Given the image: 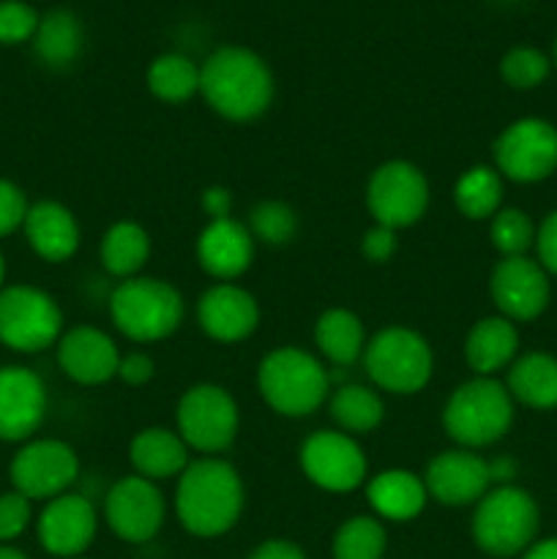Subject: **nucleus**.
Listing matches in <instances>:
<instances>
[{
    "mask_svg": "<svg viewBox=\"0 0 557 559\" xmlns=\"http://www.w3.org/2000/svg\"><path fill=\"white\" fill-rule=\"evenodd\" d=\"M175 511L191 535L216 538L227 533L244 511L240 475L222 459L189 462V467L180 473Z\"/></svg>",
    "mask_w": 557,
    "mask_h": 559,
    "instance_id": "1",
    "label": "nucleus"
},
{
    "mask_svg": "<svg viewBox=\"0 0 557 559\" xmlns=\"http://www.w3.org/2000/svg\"><path fill=\"white\" fill-rule=\"evenodd\" d=\"M200 91L218 115L254 120L271 107L273 76L265 60L244 47H222L202 63Z\"/></svg>",
    "mask_w": 557,
    "mask_h": 559,
    "instance_id": "2",
    "label": "nucleus"
},
{
    "mask_svg": "<svg viewBox=\"0 0 557 559\" xmlns=\"http://www.w3.org/2000/svg\"><path fill=\"white\" fill-rule=\"evenodd\" d=\"M257 382L268 407L287 418L311 415L331 391V374L315 355L298 347H282L265 355Z\"/></svg>",
    "mask_w": 557,
    "mask_h": 559,
    "instance_id": "3",
    "label": "nucleus"
},
{
    "mask_svg": "<svg viewBox=\"0 0 557 559\" xmlns=\"http://www.w3.org/2000/svg\"><path fill=\"white\" fill-rule=\"evenodd\" d=\"M511 393L491 377H475L459 385L442 409L446 435L464 448L491 445L511 429Z\"/></svg>",
    "mask_w": 557,
    "mask_h": 559,
    "instance_id": "4",
    "label": "nucleus"
},
{
    "mask_svg": "<svg viewBox=\"0 0 557 559\" xmlns=\"http://www.w3.org/2000/svg\"><path fill=\"white\" fill-rule=\"evenodd\" d=\"M109 314L123 336L134 342H158L183 322V298L158 278H126L109 298Z\"/></svg>",
    "mask_w": 557,
    "mask_h": 559,
    "instance_id": "5",
    "label": "nucleus"
},
{
    "mask_svg": "<svg viewBox=\"0 0 557 559\" xmlns=\"http://www.w3.org/2000/svg\"><path fill=\"white\" fill-rule=\"evenodd\" d=\"M538 533V506L519 486H497L478 500L473 538L486 555L513 557L528 551Z\"/></svg>",
    "mask_w": 557,
    "mask_h": 559,
    "instance_id": "6",
    "label": "nucleus"
},
{
    "mask_svg": "<svg viewBox=\"0 0 557 559\" xmlns=\"http://www.w3.org/2000/svg\"><path fill=\"white\" fill-rule=\"evenodd\" d=\"M364 364L375 385L391 393H418L431 380L435 358L420 333L386 328L364 349Z\"/></svg>",
    "mask_w": 557,
    "mask_h": 559,
    "instance_id": "7",
    "label": "nucleus"
},
{
    "mask_svg": "<svg viewBox=\"0 0 557 559\" xmlns=\"http://www.w3.org/2000/svg\"><path fill=\"white\" fill-rule=\"evenodd\" d=\"M63 314L36 287H5L0 293V342L16 353H38L58 342Z\"/></svg>",
    "mask_w": 557,
    "mask_h": 559,
    "instance_id": "8",
    "label": "nucleus"
},
{
    "mask_svg": "<svg viewBox=\"0 0 557 559\" xmlns=\"http://www.w3.org/2000/svg\"><path fill=\"white\" fill-rule=\"evenodd\" d=\"M178 435L200 453H218L238 435V404L224 388L194 385L178 404Z\"/></svg>",
    "mask_w": 557,
    "mask_h": 559,
    "instance_id": "9",
    "label": "nucleus"
},
{
    "mask_svg": "<svg viewBox=\"0 0 557 559\" xmlns=\"http://www.w3.org/2000/svg\"><path fill=\"white\" fill-rule=\"evenodd\" d=\"M366 205L382 227H410L429 207V183L415 164L388 162L371 175Z\"/></svg>",
    "mask_w": 557,
    "mask_h": 559,
    "instance_id": "10",
    "label": "nucleus"
},
{
    "mask_svg": "<svg viewBox=\"0 0 557 559\" xmlns=\"http://www.w3.org/2000/svg\"><path fill=\"white\" fill-rule=\"evenodd\" d=\"M495 162L517 183H538L557 169V129L541 118H522L495 142Z\"/></svg>",
    "mask_w": 557,
    "mask_h": 559,
    "instance_id": "11",
    "label": "nucleus"
},
{
    "mask_svg": "<svg viewBox=\"0 0 557 559\" xmlns=\"http://www.w3.org/2000/svg\"><path fill=\"white\" fill-rule=\"evenodd\" d=\"M80 475L76 453L60 440H36L11 462V484L27 500H55Z\"/></svg>",
    "mask_w": 557,
    "mask_h": 559,
    "instance_id": "12",
    "label": "nucleus"
},
{
    "mask_svg": "<svg viewBox=\"0 0 557 559\" xmlns=\"http://www.w3.org/2000/svg\"><path fill=\"white\" fill-rule=\"evenodd\" d=\"M306 478L325 491H353L366 478V456L344 431H315L300 448Z\"/></svg>",
    "mask_w": 557,
    "mask_h": 559,
    "instance_id": "13",
    "label": "nucleus"
},
{
    "mask_svg": "<svg viewBox=\"0 0 557 559\" xmlns=\"http://www.w3.org/2000/svg\"><path fill=\"white\" fill-rule=\"evenodd\" d=\"M104 513L118 538L129 544H145L164 524V497L153 486V480L131 475V478H120L109 489Z\"/></svg>",
    "mask_w": 557,
    "mask_h": 559,
    "instance_id": "14",
    "label": "nucleus"
},
{
    "mask_svg": "<svg viewBox=\"0 0 557 559\" xmlns=\"http://www.w3.org/2000/svg\"><path fill=\"white\" fill-rule=\"evenodd\" d=\"M491 300L506 320L528 322L544 314L549 304V278L541 262L528 257H506L495 265L489 278Z\"/></svg>",
    "mask_w": 557,
    "mask_h": 559,
    "instance_id": "15",
    "label": "nucleus"
},
{
    "mask_svg": "<svg viewBox=\"0 0 557 559\" xmlns=\"http://www.w3.org/2000/svg\"><path fill=\"white\" fill-rule=\"evenodd\" d=\"M47 413V391L38 374L22 366H0V440H27Z\"/></svg>",
    "mask_w": 557,
    "mask_h": 559,
    "instance_id": "16",
    "label": "nucleus"
},
{
    "mask_svg": "<svg viewBox=\"0 0 557 559\" xmlns=\"http://www.w3.org/2000/svg\"><path fill=\"white\" fill-rule=\"evenodd\" d=\"M424 484L442 506H470L489 491V462L473 451H446L431 459Z\"/></svg>",
    "mask_w": 557,
    "mask_h": 559,
    "instance_id": "17",
    "label": "nucleus"
},
{
    "mask_svg": "<svg viewBox=\"0 0 557 559\" xmlns=\"http://www.w3.org/2000/svg\"><path fill=\"white\" fill-rule=\"evenodd\" d=\"M96 535V508L82 495H60L49 500L38 519L42 546L55 557H74L91 546Z\"/></svg>",
    "mask_w": 557,
    "mask_h": 559,
    "instance_id": "18",
    "label": "nucleus"
},
{
    "mask_svg": "<svg viewBox=\"0 0 557 559\" xmlns=\"http://www.w3.org/2000/svg\"><path fill=\"white\" fill-rule=\"evenodd\" d=\"M60 369L80 385H102L118 374L120 353L112 338L98 328H71L58 347Z\"/></svg>",
    "mask_w": 557,
    "mask_h": 559,
    "instance_id": "19",
    "label": "nucleus"
},
{
    "mask_svg": "<svg viewBox=\"0 0 557 559\" xmlns=\"http://www.w3.org/2000/svg\"><path fill=\"white\" fill-rule=\"evenodd\" d=\"M197 320L202 331L216 342H240L254 333L260 322V306L246 289L235 284H216L197 304Z\"/></svg>",
    "mask_w": 557,
    "mask_h": 559,
    "instance_id": "20",
    "label": "nucleus"
},
{
    "mask_svg": "<svg viewBox=\"0 0 557 559\" xmlns=\"http://www.w3.org/2000/svg\"><path fill=\"white\" fill-rule=\"evenodd\" d=\"M200 265L216 278H238L254 257V235L235 218H216L197 240Z\"/></svg>",
    "mask_w": 557,
    "mask_h": 559,
    "instance_id": "21",
    "label": "nucleus"
},
{
    "mask_svg": "<svg viewBox=\"0 0 557 559\" xmlns=\"http://www.w3.org/2000/svg\"><path fill=\"white\" fill-rule=\"evenodd\" d=\"M25 235L33 251L49 262H63L80 246V227L74 216L58 202H38L27 207Z\"/></svg>",
    "mask_w": 557,
    "mask_h": 559,
    "instance_id": "22",
    "label": "nucleus"
},
{
    "mask_svg": "<svg viewBox=\"0 0 557 559\" xmlns=\"http://www.w3.org/2000/svg\"><path fill=\"white\" fill-rule=\"evenodd\" d=\"M519 347V333L511 320L506 317H486L475 322L473 331L467 333L464 342V358L470 369L481 377H491L500 369H506L513 360Z\"/></svg>",
    "mask_w": 557,
    "mask_h": 559,
    "instance_id": "23",
    "label": "nucleus"
},
{
    "mask_svg": "<svg viewBox=\"0 0 557 559\" xmlns=\"http://www.w3.org/2000/svg\"><path fill=\"white\" fill-rule=\"evenodd\" d=\"M131 464L147 480L173 478L189 467V445L175 431L153 426L131 440Z\"/></svg>",
    "mask_w": 557,
    "mask_h": 559,
    "instance_id": "24",
    "label": "nucleus"
},
{
    "mask_svg": "<svg viewBox=\"0 0 557 559\" xmlns=\"http://www.w3.org/2000/svg\"><path fill=\"white\" fill-rule=\"evenodd\" d=\"M371 508L380 513L382 519L391 522H410L424 511L429 491L418 475L407 473V469H388L380 473L366 489Z\"/></svg>",
    "mask_w": 557,
    "mask_h": 559,
    "instance_id": "25",
    "label": "nucleus"
},
{
    "mask_svg": "<svg viewBox=\"0 0 557 559\" xmlns=\"http://www.w3.org/2000/svg\"><path fill=\"white\" fill-rule=\"evenodd\" d=\"M508 393L533 409L557 407V358L546 353H530L508 371Z\"/></svg>",
    "mask_w": 557,
    "mask_h": 559,
    "instance_id": "26",
    "label": "nucleus"
},
{
    "mask_svg": "<svg viewBox=\"0 0 557 559\" xmlns=\"http://www.w3.org/2000/svg\"><path fill=\"white\" fill-rule=\"evenodd\" d=\"M33 49L42 58V63L52 69H66L76 60L82 49V25L71 11L55 9L44 20H38L33 33Z\"/></svg>",
    "mask_w": 557,
    "mask_h": 559,
    "instance_id": "27",
    "label": "nucleus"
},
{
    "mask_svg": "<svg viewBox=\"0 0 557 559\" xmlns=\"http://www.w3.org/2000/svg\"><path fill=\"white\" fill-rule=\"evenodd\" d=\"M315 342L331 364L349 366L364 355V325L347 309H331L317 320Z\"/></svg>",
    "mask_w": 557,
    "mask_h": 559,
    "instance_id": "28",
    "label": "nucleus"
},
{
    "mask_svg": "<svg viewBox=\"0 0 557 559\" xmlns=\"http://www.w3.org/2000/svg\"><path fill=\"white\" fill-rule=\"evenodd\" d=\"M151 254V238L134 222H118L102 240V262L112 276L131 278Z\"/></svg>",
    "mask_w": 557,
    "mask_h": 559,
    "instance_id": "29",
    "label": "nucleus"
},
{
    "mask_svg": "<svg viewBox=\"0 0 557 559\" xmlns=\"http://www.w3.org/2000/svg\"><path fill=\"white\" fill-rule=\"evenodd\" d=\"M147 87L162 102L180 104L200 91V69L186 55H162L147 69Z\"/></svg>",
    "mask_w": 557,
    "mask_h": 559,
    "instance_id": "30",
    "label": "nucleus"
},
{
    "mask_svg": "<svg viewBox=\"0 0 557 559\" xmlns=\"http://www.w3.org/2000/svg\"><path fill=\"white\" fill-rule=\"evenodd\" d=\"M331 415L344 431L366 435V431L380 426L386 407H382V399L375 391H369V388L342 385L336 388L331 399Z\"/></svg>",
    "mask_w": 557,
    "mask_h": 559,
    "instance_id": "31",
    "label": "nucleus"
},
{
    "mask_svg": "<svg viewBox=\"0 0 557 559\" xmlns=\"http://www.w3.org/2000/svg\"><path fill=\"white\" fill-rule=\"evenodd\" d=\"M453 200L467 218H491L502 202L500 173L491 167L467 169L453 189Z\"/></svg>",
    "mask_w": 557,
    "mask_h": 559,
    "instance_id": "32",
    "label": "nucleus"
},
{
    "mask_svg": "<svg viewBox=\"0 0 557 559\" xmlns=\"http://www.w3.org/2000/svg\"><path fill=\"white\" fill-rule=\"evenodd\" d=\"M382 551L386 530L371 516L349 519L333 538V559H382Z\"/></svg>",
    "mask_w": 557,
    "mask_h": 559,
    "instance_id": "33",
    "label": "nucleus"
},
{
    "mask_svg": "<svg viewBox=\"0 0 557 559\" xmlns=\"http://www.w3.org/2000/svg\"><path fill=\"white\" fill-rule=\"evenodd\" d=\"M491 243L502 257H524V251L535 243V229L533 222L524 211L517 207H506L491 216Z\"/></svg>",
    "mask_w": 557,
    "mask_h": 559,
    "instance_id": "34",
    "label": "nucleus"
},
{
    "mask_svg": "<svg viewBox=\"0 0 557 559\" xmlns=\"http://www.w3.org/2000/svg\"><path fill=\"white\" fill-rule=\"evenodd\" d=\"M251 227L249 233L254 235L257 240L268 246H284L293 240L295 229H298V216L289 205L284 202H260V205L251 211Z\"/></svg>",
    "mask_w": 557,
    "mask_h": 559,
    "instance_id": "35",
    "label": "nucleus"
},
{
    "mask_svg": "<svg viewBox=\"0 0 557 559\" xmlns=\"http://www.w3.org/2000/svg\"><path fill=\"white\" fill-rule=\"evenodd\" d=\"M500 74L517 91H530V87H538L546 80V74H549V60H546L544 52H538L533 47H513L502 58Z\"/></svg>",
    "mask_w": 557,
    "mask_h": 559,
    "instance_id": "36",
    "label": "nucleus"
},
{
    "mask_svg": "<svg viewBox=\"0 0 557 559\" xmlns=\"http://www.w3.org/2000/svg\"><path fill=\"white\" fill-rule=\"evenodd\" d=\"M38 27L36 11L22 0H0V44H22Z\"/></svg>",
    "mask_w": 557,
    "mask_h": 559,
    "instance_id": "37",
    "label": "nucleus"
},
{
    "mask_svg": "<svg viewBox=\"0 0 557 559\" xmlns=\"http://www.w3.org/2000/svg\"><path fill=\"white\" fill-rule=\"evenodd\" d=\"M31 522V500L20 491L0 495V540H14Z\"/></svg>",
    "mask_w": 557,
    "mask_h": 559,
    "instance_id": "38",
    "label": "nucleus"
},
{
    "mask_svg": "<svg viewBox=\"0 0 557 559\" xmlns=\"http://www.w3.org/2000/svg\"><path fill=\"white\" fill-rule=\"evenodd\" d=\"M27 202L25 194L9 180H0V238L14 233L20 224H25Z\"/></svg>",
    "mask_w": 557,
    "mask_h": 559,
    "instance_id": "39",
    "label": "nucleus"
},
{
    "mask_svg": "<svg viewBox=\"0 0 557 559\" xmlns=\"http://www.w3.org/2000/svg\"><path fill=\"white\" fill-rule=\"evenodd\" d=\"M360 251H364L366 260L371 262H388L393 254H396V229L391 227H371L369 233L360 240Z\"/></svg>",
    "mask_w": 557,
    "mask_h": 559,
    "instance_id": "40",
    "label": "nucleus"
},
{
    "mask_svg": "<svg viewBox=\"0 0 557 559\" xmlns=\"http://www.w3.org/2000/svg\"><path fill=\"white\" fill-rule=\"evenodd\" d=\"M535 246H538V260L544 271L557 276V211L549 213L535 233Z\"/></svg>",
    "mask_w": 557,
    "mask_h": 559,
    "instance_id": "41",
    "label": "nucleus"
},
{
    "mask_svg": "<svg viewBox=\"0 0 557 559\" xmlns=\"http://www.w3.org/2000/svg\"><path fill=\"white\" fill-rule=\"evenodd\" d=\"M118 374L126 385H145L153 377V360L145 353H131L120 358Z\"/></svg>",
    "mask_w": 557,
    "mask_h": 559,
    "instance_id": "42",
    "label": "nucleus"
},
{
    "mask_svg": "<svg viewBox=\"0 0 557 559\" xmlns=\"http://www.w3.org/2000/svg\"><path fill=\"white\" fill-rule=\"evenodd\" d=\"M202 207H205V213L211 216V222H216V218H229L233 197H229V191L222 189V186H213V189H208L205 194H202Z\"/></svg>",
    "mask_w": 557,
    "mask_h": 559,
    "instance_id": "43",
    "label": "nucleus"
},
{
    "mask_svg": "<svg viewBox=\"0 0 557 559\" xmlns=\"http://www.w3.org/2000/svg\"><path fill=\"white\" fill-rule=\"evenodd\" d=\"M249 559H306V555L289 540H268Z\"/></svg>",
    "mask_w": 557,
    "mask_h": 559,
    "instance_id": "44",
    "label": "nucleus"
},
{
    "mask_svg": "<svg viewBox=\"0 0 557 559\" xmlns=\"http://www.w3.org/2000/svg\"><path fill=\"white\" fill-rule=\"evenodd\" d=\"M489 475H491V484H502L508 486L517 475V464L511 459H497V462H489Z\"/></svg>",
    "mask_w": 557,
    "mask_h": 559,
    "instance_id": "45",
    "label": "nucleus"
},
{
    "mask_svg": "<svg viewBox=\"0 0 557 559\" xmlns=\"http://www.w3.org/2000/svg\"><path fill=\"white\" fill-rule=\"evenodd\" d=\"M522 559H557V538L533 544L528 551H524Z\"/></svg>",
    "mask_w": 557,
    "mask_h": 559,
    "instance_id": "46",
    "label": "nucleus"
},
{
    "mask_svg": "<svg viewBox=\"0 0 557 559\" xmlns=\"http://www.w3.org/2000/svg\"><path fill=\"white\" fill-rule=\"evenodd\" d=\"M0 559H27L22 551L16 549H9V546H0Z\"/></svg>",
    "mask_w": 557,
    "mask_h": 559,
    "instance_id": "47",
    "label": "nucleus"
},
{
    "mask_svg": "<svg viewBox=\"0 0 557 559\" xmlns=\"http://www.w3.org/2000/svg\"><path fill=\"white\" fill-rule=\"evenodd\" d=\"M3 276H5V262H3V254H0V284H3Z\"/></svg>",
    "mask_w": 557,
    "mask_h": 559,
    "instance_id": "48",
    "label": "nucleus"
},
{
    "mask_svg": "<svg viewBox=\"0 0 557 559\" xmlns=\"http://www.w3.org/2000/svg\"><path fill=\"white\" fill-rule=\"evenodd\" d=\"M555 66H557V41H555Z\"/></svg>",
    "mask_w": 557,
    "mask_h": 559,
    "instance_id": "49",
    "label": "nucleus"
}]
</instances>
